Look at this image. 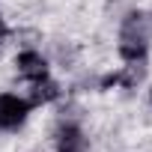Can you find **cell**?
<instances>
[{
  "mask_svg": "<svg viewBox=\"0 0 152 152\" xmlns=\"http://www.w3.org/2000/svg\"><path fill=\"white\" fill-rule=\"evenodd\" d=\"M36 107L24 93L0 90V134H18L33 119Z\"/></svg>",
  "mask_w": 152,
  "mask_h": 152,
  "instance_id": "obj_5",
  "label": "cell"
},
{
  "mask_svg": "<svg viewBox=\"0 0 152 152\" xmlns=\"http://www.w3.org/2000/svg\"><path fill=\"white\" fill-rule=\"evenodd\" d=\"M9 39H12V24H9V18L3 12H0V48H3Z\"/></svg>",
  "mask_w": 152,
  "mask_h": 152,
  "instance_id": "obj_10",
  "label": "cell"
},
{
  "mask_svg": "<svg viewBox=\"0 0 152 152\" xmlns=\"http://www.w3.org/2000/svg\"><path fill=\"white\" fill-rule=\"evenodd\" d=\"M48 143L51 152H93L96 146L87 119H63V116H51Z\"/></svg>",
  "mask_w": 152,
  "mask_h": 152,
  "instance_id": "obj_2",
  "label": "cell"
},
{
  "mask_svg": "<svg viewBox=\"0 0 152 152\" xmlns=\"http://www.w3.org/2000/svg\"><path fill=\"white\" fill-rule=\"evenodd\" d=\"M149 81V60H137V63H119L116 69H104L99 72V87L96 93H137L140 87H146Z\"/></svg>",
  "mask_w": 152,
  "mask_h": 152,
  "instance_id": "obj_3",
  "label": "cell"
},
{
  "mask_svg": "<svg viewBox=\"0 0 152 152\" xmlns=\"http://www.w3.org/2000/svg\"><path fill=\"white\" fill-rule=\"evenodd\" d=\"M24 90H27L24 96L33 102L36 110H39V107H54L60 99H66V84H63L60 78H54V75H48V78H42V81H36V84H27Z\"/></svg>",
  "mask_w": 152,
  "mask_h": 152,
  "instance_id": "obj_7",
  "label": "cell"
},
{
  "mask_svg": "<svg viewBox=\"0 0 152 152\" xmlns=\"http://www.w3.org/2000/svg\"><path fill=\"white\" fill-rule=\"evenodd\" d=\"M146 104H149V110H152V81H146Z\"/></svg>",
  "mask_w": 152,
  "mask_h": 152,
  "instance_id": "obj_11",
  "label": "cell"
},
{
  "mask_svg": "<svg viewBox=\"0 0 152 152\" xmlns=\"http://www.w3.org/2000/svg\"><path fill=\"white\" fill-rule=\"evenodd\" d=\"M149 15H152V6H149Z\"/></svg>",
  "mask_w": 152,
  "mask_h": 152,
  "instance_id": "obj_12",
  "label": "cell"
},
{
  "mask_svg": "<svg viewBox=\"0 0 152 152\" xmlns=\"http://www.w3.org/2000/svg\"><path fill=\"white\" fill-rule=\"evenodd\" d=\"M12 45L15 48H42L45 33L39 27H12Z\"/></svg>",
  "mask_w": 152,
  "mask_h": 152,
  "instance_id": "obj_8",
  "label": "cell"
},
{
  "mask_svg": "<svg viewBox=\"0 0 152 152\" xmlns=\"http://www.w3.org/2000/svg\"><path fill=\"white\" fill-rule=\"evenodd\" d=\"M9 66H12V75H15L24 87L48 78V75H54V66H51L45 48H15Z\"/></svg>",
  "mask_w": 152,
  "mask_h": 152,
  "instance_id": "obj_6",
  "label": "cell"
},
{
  "mask_svg": "<svg viewBox=\"0 0 152 152\" xmlns=\"http://www.w3.org/2000/svg\"><path fill=\"white\" fill-rule=\"evenodd\" d=\"M33 152H42V149H33Z\"/></svg>",
  "mask_w": 152,
  "mask_h": 152,
  "instance_id": "obj_13",
  "label": "cell"
},
{
  "mask_svg": "<svg viewBox=\"0 0 152 152\" xmlns=\"http://www.w3.org/2000/svg\"><path fill=\"white\" fill-rule=\"evenodd\" d=\"M131 6H137V0H104L102 12H104V18H107V21H113V24H116V18H119L125 9H131Z\"/></svg>",
  "mask_w": 152,
  "mask_h": 152,
  "instance_id": "obj_9",
  "label": "cell"
},
{
  "mask_svg": "<svg viewBox=\"0 0 152 152\" xmlns=\"http://www.w3.org/2000/svg\"><path fill=\"white\" fill-rule=\"evenodd\" d=\"M113 54L119 63H137L149 60L152 54V15L146 6H131L116 18V39Z\"/></svg>",
  "mask_w": 152,
  "mask_h": 152,
  "instance_id": "obj_1",
  "label": "cell"
},
{
  "mask_svg": "<svg viewBox=\"0 0 152 152\" xmlns=\"http://www.w3.org/2000/svg\"><path fill=\"white\" fill-rule=\"evenodd\" d=\"M45 54L51 60L54 69H60L63 75H72L84 66V57H87V48L84 42H78L75 36H66V33H54V36H45Z\"/></svg>",
  "mask_w": 152,
  "mask_h": 152,
  "instance_id": "obj_4",
  "label": "cell"
}]
</instances>
